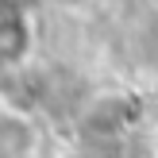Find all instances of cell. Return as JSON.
<instances>
[{"label": "cell", "instance_id": "6da1fadb", "mask_svg": "<svg viewBox=\"0 0 158 158\" xmlns=\"http://www.w3.org/2000/svg\"><path fill=\"white\" fill-rule=\"evenodd\" d=\"M12 4H15V0H12Z\"/></svg>", "mask_w": 158, "mask_h": 158}]
</instances>
